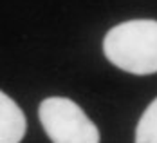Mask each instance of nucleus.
Segmentation results:
<instances>
[{
  "label": "nucleus",
  "mask_w": 157,
  "mask_h": 143,
  "mask_svg": "<svg viewBox=\"0 0 157 143\" xmlns=\"http://www.w3.org/2000/svg\"><path fill=\"white\" fill-rule=\"evenodd\" d=\"M103 53L121 71L139 76L157 73V20H128L114 26L103 40Z\"/></svg>",
  "instance_id": "f257e3e1"
},
{
  "label": "nucleus",
  "mask_w": 157,
  "mask_h": 143,
  "mask_svg": "<svg viewBox=\"0 0 157 143\" xmlns=\"http://www.w3.org/2000/svg\"><path fill=\"white\" fill-rule=\"evenodd\" d=\"M38 116L52 143H99L98 127L69 98H45L40 103Z\"/></svg>",
  "instance_id": "f03ea898"
},
{
  "label": "nucleus",
  "mask_w": 157,
  "mask_h": 143,
  "mask_svg": "<svg viewBox=\"0 0 157 143\" xmlns=\"http://www.w3.org/2000/svg\"><path fill=\"white\" fill-rule=\"evenodd\" d=\"M25 114L15 100L0 91V143H20L25 136Z\"/></svg>",
  "instance_id": "7ed1b4c3"
},
{
  "label": "nucleus",
  "mask_w": 157,
  "mask_h": 143,
  "mask_svg": "<svg viewBox=\"0 0 157 143\" xmlns=\"http://www.w3.org/2000/svg\"><path fill=\"white\" fill-rule=\"evenodd\" d=\"M136 143H157V98L143 112L136 129Z\"/></svg>",
  "instance_id": "20e7f679"
}]
</instances>
